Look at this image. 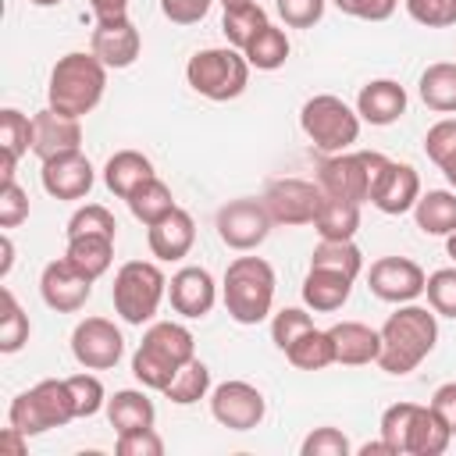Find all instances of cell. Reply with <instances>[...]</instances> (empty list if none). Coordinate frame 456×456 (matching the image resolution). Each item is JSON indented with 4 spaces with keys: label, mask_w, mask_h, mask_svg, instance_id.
<instances>
[{
    "label": "cell",
    "mask_w": 456,
    "mask_h": 456,
    "mask_svg": "<svg viewBox=\"0 0 456 456\" xmlns=\"http://www.w3.org/2000/svg\"><path fill=\"white\" fill-rule=\"evenodd\" d=\"M438 314L417 303H399L395 314H388V321L381 324V353H378V367L385 374H410L417 370L435 342H438Z\"/></svg>",
    "instance_id": "1"
},
{
    "label": "cell",
    "mask_w": 456,
    "mask_h": 456,
    "mask_svg": "<svg viewBox=\"0 0 456 456\" xmlns=\"http://www.w3.org/2000/svg\"><path fill=\"white\" fill-rule=\"evenodd\" d=\"M196 356V338L178 321H157L146 328L139 349L132 353V374L142 388L164 392L171 378Z\"/></svg>",
    "instance_id": "2"
},
{
    "label": "cell",
    "mask_w": 456,
    "mask_h": 456,
    "mask_svg": "<svg viewBox=\"0 0 456 456\" xmlns=\"http://www.w3.org/2000/svg\"><path fill=\"white\" fill-rule=\"evenodd\" d=\"M107 89V64L89 50H71L64 53L53 71H50V86H46V100L53 110L71 114V118H86Z\"/></svg>",
    "instance_id": "3"
},
{
    "label": "cell",
    "mask_w": 456,
    "mask_h": 456,
    "mask_svg": "<svg viewBox=\"0 0 456 456\" xmlns=\"http://www.w3.org/2000/svg\"><path fill=\"white\" fill-rule=\"evenodd\" d=\"M224 310L235 324H260L274 306V267L264 256H235L221 281Z\"/></svg>",
    "instance_id": "4"
},
{
    "label": "cell",
    "mask_w": 456,
    "mask_h": 456,
    "mask_svg": "<svg viewBox=\"0 0 456 456\" xmlns=\"http://www.w3.org/2000/svg\"><path fill=\"white\" fill-rule=\"evenodd\" d=\"M185 82L192 86V93H200L214 103H224V100L242 96V89L249 82V61L235 46H207L189 57Z\"/></svg>",
    "instance_id": "5"
},
{
    "label": "cell",
    "mask_w": 456,
    "mask_h": 456,
    "mask_svg": "<svg viewBox=\"0 0 456 456\" xmlns=\"http://www.w3.org/2000/svg\"><path fill=\"white\" fill-rule=\"evenodd\" d=\"M164 292H167V278L150 260H128V264H121L118 274H114V289H110L118 317L125 324H135V328H142L146 321H153V314L164 303Z\"/></svg>",
    "instance_id": "6"
},
{
    "label": "cell",
    "mask_w": 456,
    "mask_h": 456,
    "mask_svg": "<svg viewBox=\"0 0 456 456\" xmlns=\"http://www.w3.org/2000/svg\"><path fill=\"white\" fill-rule=\"evenodd\" d=\"M68 420H75V399L68 388V378H46L39 385H32L28 392L14 395L11 410H7V424H14L21 435H43L50 428H64Z\"/></svg>",
    "instance_id": "7"
},
{
    "label": "cell",
    "mask_w": 456,
    "mask_h": 456,
    "mask_svg": "<svg viewBox=\"0 0 456 456\" xmlns=\"http://www.w3.org/2000/svg\"><path fill=\"white\" fill-rule=\"evenodd\" d=\"M299 128L321 153H342L360 139V114L331 93H317L299 110Z\"/></svg>",
    "instance_id": "8"
},
{
    "label": "cell",
    "mask_w": 456,
    "mask_h": 456,
    "mask_svg": "<svg viewBox=\"0 0 456 456\" xmlns=\"http://www.w3.org/2000/svg\"><path fill=\"white\" fill-rule=\"evenodd\" d=\"M385 153L378 150H342V153H328L317 167V185L324 196H338V200H353V203H367L378 171L385 167Z\"/></svg>",
    "instance_id": "9"
},
{
    "label": "cell",
    "mask_w": 456,
    "mask_h": 456,
    "mask_svg": "<svg viewBox=\"0 0 456 456\" xmlns=\"http://www.w3.org/2000/svg\"><path fill=\"white\" fill-rule=\"evenodd\" d=\"M271 214L264 207V200H232L217 210V239L228 246V249H239V253H249L256 249L267 235H271Z\"/></svg>",
    "instance_id": "10"
},
{
    "label": "cell",
    "mask_w": 456,
    "mask_h": 456,
    "mask_svg": "<svg viewBox=\"0 0 456 456\" xmlns=\"http://www.w3.org/2000/svg\"><path fill=\"white\" fill-rule=\"evenodd\" d=\"M260 200L274 224H314L324 192L317 182H306V178H274L267 182Z\"/></svg>",
    "instance_id": "11"
},
{
    "label": "cell",
    "mask_w": 456,
    "mask_h": 456,
    "mask_svg": "<svg viewBox=\"0 0 456 456\" xmlns=\"http://www.w3.org/2000/svg\"><path fill=\"white\" fill-rule=\"evenodd\" d=\"M71 356L86 370H110L125 356V338L107 317H86L71 331Z\"/></svg>",
    "instance_id": "12"
},
{
    "label": "cell",
    "mask_w": 456,
    "mask_h": 456,
    "mask_svg": "<svg viewBox=\"0 0 456 456\" xmlns=\"http://www.w3.org/2000/svg\"><path fill=\"white\" fill-rule=\"evenodd\" d=\"M210 413L228 431H253L267 413V399L249 381H221L210 392Z\"/></svg>",
    "instance_id": "13"
},
{
    "label": "cell",
    "mask_w": 456,
    "mask_h": 456,
    "mask_svg": "<svg viewBox=\"0 0 456 456\" xmlns=\"http://www.w3.org/2000/svg\"><path fill=\"white\" fill-rule=\"evenodd\" d=\"M424 281H428V274L410 256H378L370 264V274H367L370 292L385 303H395V306L413 303L424 292Z\"/></svg>",
    "instance_id": "14"
},
{
    "label": "cell",
    "mask_w": 456,
    "mask_h": 456,
    "mask_svg": "<svg viewBox=\"0 0 456 456\" xmlns=\"http://www.w3.org/2000/svg\"><path fill=\"white\" fill-rule=\"evenodd\" d=\"M39 296L50 310L57 314H75L86 306V299L93 296V278L82 274L68 256L50 260L39 274Z\"/></svg>",
    "instance_id": "15"
},
{
    "label": "cell",
    "mask_w": 456,
    "mask_h": 456,
    "mask_svg": "<svg viewBox=\"0 0 456 456\" xmlns=\"http://www.w3.org/2000/svg\"><path fill=\"white\" fill-rule=\"evenodd\" d=\"M39 178L53 200H86L96 182V171L82 150H71V153H57V157L43 160Z\"/></svg>",
    "instance_id": "16"
},
{
    "label": "cell",
    "mask_w": 456,
    "mask_h": 456,
    "mask_svg": "<svg viewBox=\"0 0 456 456\" xmlns=\"http://www.w3.org/2000/svg\"><path fill=\"white\" fill-rule=\"evenodd\" d=\"M420 200V175L403 164V160H385V167L378 171L374 178V189H370V203L388 214V217H399L406 210H413Z\"/></svg>",
    "instance_id": "17"
},
{
    "label": "cell",
    "mask_w": 456,
    "mask_h": 456,
    "mask_svg": "<svg viewBox=\"0 0 456 456\" xmlns=\"http://www.w3.org/2000/svg\"><path fill=\"white\" fill-rule=\"evenodd\" d=\"M167 299H171V310L189 317V321H200L214 310L217 303V285H214V274L207 267H182L171 274L167 281Z\"/></svg>",
    "instance_id": "18"
},
{
    "label": "cell",
    "mask_w": 456,
    "mask_h": 456,
    "mask_svg": "<svg viewBox=\"0 0 456 456\" xmlns=\"http://www.w3.org/2000/svg\"><path fill=\"white\" fill-rule=\"evenodd\" d=\"M78 146H82V118L61 114L53 107H43L39 114H32V153L39 160L71 153Z\"/></svg>",
    "instance_id": "19"
},
{
    "label": "cell",
    "mask_w": 456,
    "mask_h": 456,
    "mask_svg": "<svg viewBox=\"0 0 456 456\" xmlns=\"http://www.w3.org/2000/svg\"><path fill=\"white\" fill-rule=\"evenodd\" d=\"M142 50V36L132 25V18H110V21H96L93 28V53L107 64V68H132L135 57Z\"/></svg>",
    "instance_id": "20"
},
{
    "label": "cell",
    "mask_w": 456,
    "mask_h": 456,
    "mask_svg": "<svg viewBox=\"0 0 456 456\" xmlns=\"http://www.w3.org/2000/svg\"><path fill=\"white\" fill-rule=\"evenodd\" d=\"M146 242H150V253L157 260H164V264L189 256V249L196 242V221H192V214L182 210V207H175L167 217H160L157 224H150Z\"/></svg>",
    "instance_id": "21"
},
{
    "label": "cell",
    "mask_w": 456,
    "mask_h": 456,
    "mask_svg": "<svg viewBox=\"0 0 456 456\" xmlns=\"http://www.w3.org/2000/svg\"><path fill=\"white\" fill-rule=\"evenodd\" d=\"M328 331H331V342H335V363H346V367L378 363L381 331H374L370 324H363V321H338Z\"/></svg>",
    "instance_id": "22"
},
{
    "label": "cell",
    "mask_w": 456,
    "mask_h": 456,
    "mask_svg": "<svg viewBox=\"0 0 456 456\" xmlns=\"http://www.w3.org/2000/svg\"><path fill=\"white\" fill-rule=\"evenodd\" d=\"M356 114L367 125H392L406 114V89L395 78H374L360 89Z\"/></svg>",
    "instance_id": "23"
},
{
    "label": "cell",
    "mask_w": 456,
    "mask_h": 456,
    "mask_svg": "<svg viewBox=\"0 0 456 456\" xmlns=\"http://www.w3.org/2000/svg\"><path fill=\"white\" fill-rule=\"evenodd\" d=\"M349 292H353V278L338 274V271H328V267H310L306 278H303V303L317 314L342 310Z\"/></svg>",
    "instance_id": "24"
},
{
    "label": "cell",
    "mask_w": 456,
    "mask_h": 456,
    "mask_svg": "<svg viewBox=\"0 0 456 456\" xmlns=\"http://www.w3.org/2000/svg\"><path fill=\"white\" fill-rule=\"evenodd\" d=\"M146 178H153V164H150V157L139 153V150H118V153L107 157V164H103V185H107L114 196H121V200H128Z\"/></svg>",
    "instance_id": "25"
},
{
    "label": "cell",
    "mask_w": 456,
    "mask_h": 456,
    "mask_svg": "<svg viewBox=\"0 0 456 456\" xmlns=\"http://www.w3.org/2000/svg\"><path fill=\"white\" fill-rule=\"evenodd\" d=\"M64 256H68L82 274H89V278L96 281V278H103V274L110 271V260H114V235H103V232L68 235Z\"/></svg>",
    "instance_id": "26"
},
{
    "label": "cell",
    "mask_w": 456,
    "mask_h": 456,
    "mask_svg": "<svg viewBox=\"0 0 456 456\" xmlns=\"http://www.w3.org/2000/svg\"><path fill=\"white\" fill-rule=\"evenodd\" d=\"M449 442H452V431L442 424V417L431 406L417 403L410 431H406V456H442Z\"/></svg>",
    "instance_id": "27"
},
{
    "label": "cell",
    "mask_w": 456,
    "mask_h": 456,
    "mask_svg": "<svg viewBox=\"0 0 456 456\" xmlns=\"http://www.w3.org/2000/svg\"><path fill=\"white\" fill-rule=\"evenodd\" d=\"M107 420L110 428L121 431H135V428H153L157 420V406L142 388H121L107 399Z\"/></svg>",
    "instance_id": "28"
},
{
    "label": "cell",
    "mask_w": 456,
    "mask_h": 456,
    "mask_svg": "<svg viewBox=\"0 0 456 456\" xmlns=\"http://www.w3.org/2000/svg\"><path fill=\"white\" fill-rule=\"evenodd\" d=\"M413 221L424 235H452L456 232V192L428 189L413 207Z\"/></svg>",
    "instance_id": "29"
},
{
    "label": "cell",
    "mask_w": 456,
    "mask_h": 456,
    "mask_svg": "<svg viewBox=\"0 0 456 456\" xmlns=\"http://www.w3.org/2000/svg\"><path fill=\"white\" fill-rule=\"evenodd\" d=\"M314 228L321 239H353L360 228V203L353 200H338V196H324L321 210L314 217Z\"/></svg>",
    "instance_id": "30"
},
{
    "label": "cell",
    "mask_w": 456,
    "mask_h": 456,
    "mask_svg": "<svg viewBox=\"0 0 456 456\" xmlns=\"http://www.w3.org/2000/svg\"><path fill=\"white\" fill-rule=\"evenodd\" d=\"M420 100L438 114H456V64L438 61L428 64L420 75Z\"/></svg>",
    "instance_id": "31"
},
{
    "label": "cell",
    "mask_w": 456,
    "mask_h": 456,
    "mask_svg": "<svg viewBox=\"0 0 456 456\" xmlns=\"http://www.w3.org/2000/svg\"><path fill=\"white\" fill-rule=\"evenodd\" d=\"M285 360H289L296 370H324V367H331V363H335L331 331L310 328L306 335H299V338L285 349Z\"/></svg>",
    "instance_id": "32"
},
{
    "label": "cell",
    "mask_w": 456,
    "mask_h": 456,
    "mask_svg": "<svg viewBox=\"0 0 456 456\" xmlns=\"http://www.w3.org/2000/svg\"><path fill=\"white\" fill-rule=\"evenodd\" d=\"M242 53H246L249 68H256V71H278V68L289 61L292 46H289L285 28H278V25H271V21H267V25L253 36V43H249Z\"/></svg>",
    "instance_id": "33"
},
{
    "label": "cell",
    "mask_w": 456,
    "mask_h": 456,
    "mask_svg": "<svg viewBox=\"0 0 456 456\" xmlns=\"http://www.w3.org/2000/svg\"><path fill=\"white\" fill-rule=\"evenodd\" d=\"M125 203H128L132 217H135V221H142L146 228H150V224H157L160 217H167V214L175 210V196H171V189H167L157 175H153V178H146V182H142V185H139Z\"/></svg>",
    "instance_id": "34"
},
{
    "label": "cell",
    "mask_w": 456,
    "mask_h": 456,
    "mask_svg": "<svg viewBox=\"0 0 456 456\" xmlns=\"http://www.w3.org/2000/svg\"><path fill=\"white\" fill-rule=\"evenodd\" d=\"M264 25H267V11L256 0L239 4V7H224V18H221V32H224L228 46H235V50H246Z\"/></svg>",
    "instance_id": "35"
},
{
    "label": "cell",
    "mask_w": 456,
    "mask_h": 456,
    "mask_svg": "<svg viewBox=\"0 0 456 456\" xmlns=\"http://www.w3.org/2000/svg\"><path fill=\"white\" fill-rule=\"evenodd\" d=\"M424 153H428V160H435L442 167V175L456 189V118H442V121H435L428 128Z\"/></svg>",
    "instance_id": "36"
},
{
    "label": "cell",
    "mask_w": 456,
    "mask_h": 456,
    "mask_svg": "<svg viewBox=\"0 0 456 456\" xmlns=\"http://www.w3.org/2000/svg\"><path fill=\"white\" fill-rule=\"evenodd\" d=\"M310 267H328L356 281V274L363 271V253L353 246V239H321V246L310 256Z\"/></svg>",
    "instance_id": "37"
},
{
    "label": "cell",
    "mask_w": 456,
    "mask_h": 456,
    "mask_svg": "<svg viewBox=\"0 0 456 456\" xmlns=\"http://www.w3.org/2000/svg\"><path fill=\"white\" fill-rule=\"evenodd\" d=\"M28 314L21 310V303L14 299V292L4 285L0 289V353H18L28 342Z\"/></svg>",
    "instance_id": "38"
},
{
    "label": "cell",
    "mask_w": 456,
    "mask_h": 456,
    "mask_svg": "<svg viewBox=\"0 0 456 456\" xmlns=\"http://www.w3.org/2000/svg\"><path fill=\"white\" fill-rule=\"evenodd\" d=\"M210 392V367L203 363V360H189L175 378H171V385L164 388V395L175 403V406H192V403H200L203 395Z\"/></svg>",
    "instance_id": "39"
},
{
    "label": "cell",
    "mask_w": 456,
    "mask_h": 456,
    "mask_svg": "<svg viewBox=\"0 0 456 456\" xmlns=\"http://www.w3.org/2000/svg\"><path fill=\"white\" fill-rule=\"evenodd\" d=\"M32 150V118H25L14 107L0 110V153L21 160Z\"/></svg>",
    "instance_id": "40"
},
{
    "label": "cell",
    "mask_w": 456,
    "mask_h": 456,
    "mask_svg": "<svg viewBox=\"0 0 456 456\" xmlns=\"http://www.w3.org/2000/svg\"><path fill=\"white\" fill-rule=\"evenodd\" d=\"M413 410L417 403H392L385 413H381V442L388 445L392 456H406V431H410V420H413Z\"/></svg>",
    "instance_id": "41"
},
{
    "label": "cell",
    "mask_w": 456,
    "mask_h": 456,
    "mask_svg": "<svg viewBox=\"0 0 456 456\" xmlns=\"http://www.w3.org/2000/svg\"><path fill=\"white\" fill-rule=\"evenodd\" d=\"M424 292H428V306L438 317H452L456 321V267L431 271L428 281H424Z\"/></svg>",
    "instance_id": "42"
},
{
    "label": "cell",
    "mask_w": 456,
    "mask_h": 456,
    "mask_svg": "<svg viewBox=\"0 0 456 456\" xmlns=\"http://www.w3.org/2000/svg\"><path fill=\"white\" fill-rule=\"evenodd\" d=\"M68 388L75 399V417H93L107 406V392H103V381L96 374H71Z\"/></svg>",
    "instance_id": "43"
},
{
    "label": "cell",
    "mask_w": 456,
    "mask_h": 456,
    "mask_svg": "<svg viewBox=\"0 0 456 456\" xmlns=\"http://www.w3.org/2000/svg\"><path fill=\"white\" fill-rule=\"evenodd\" d=\"M314 328V321H310V314L306 310H299V306H285V310H278L274 314V321H271V342L285 353L299 335H306Z\"/></svg>",
    "instance_id": "44"
},
{
    "label": "cell",
    "mask_w": 456,
    "mask_h": 456,
    "mask_svg": "<svg viewBox=\"0 0 456 456\" xmlns=\"http://www.w3.org/2000/svg\"><path fill=\"white\" fill-rule=\"evenodd\" d=\"M406 14L424 28H449L456 25V0H403Z\"/></svg>",
    "instance_id": "45"
},
{
    "label": "cell",
    "mask_w": 456,
    "mask_h": 456,
    "mask_svg": "<svg viewBox=\"0 0 456 456\" xmlns=\"http://www.w3.org/2000/svg\"><path fill=\"white\" fill-rule=\"evenodd\" d=\"M82 232H103V235H118V221L103 203H86L71 214L68 221V235H82Z\"/></svg>",
    "instance_id": "46"
},
{
    "label": "cell",
    "mask_w": 456,
    "mask_h": 456,
    "mask_svg": "<svg viewBox=\"0 0 456 456\" xmlns=\"http://www.w3.org/2000/svg\"><path fill=\"white\" fill-rule=\"evenodd\" d=\"M118 456H160L164 452V438L153 428H135V431H121L114 442Z\"/></svg>",
    "instance_id": "47"
},
{
    "label": "cell",
    "mask_w": 456,
    "mask_h": 456,
    "mask_svg": "<svg viewBox=\"0 0 456 456\" xmlns=\"http://www.w3.org/2000/svg\"><path fill=\"white\" fill-rule=\"evenodd\" d=\"M299 452L303 456H349V438L338 428H314L303 438Z\"/></svg>",
    "instance_id": "48"
},
{
    "label": "cell",
    "mask_w": 456,
    "mask_h": 456,
    "mask_svg": "<svg viewBox=\"0 0 456 456\" xmlns=\"http://www.w3.org/2000/svg\"><path fill=\"white\" fill-rule=\"evenodd\" d=\"M289 28H314L324 18V0H274Z\"/></svg>",
    "instance_id": "49"
},
{
    "label": "cell",
    "mask_w": 456,
    "mask_h": 456,
    "mask_svg": "<svg viewBox=\"0 0 456 456\" xmlns=\"http://www.w3.org/2000/svg\"><path fill=\"white\" fill-rule=\"evenodd\" d=\"M28 217V196L18 182H0V228H18Z\"/></svg>",
    "instance_id": "50"
},
{
    "label": "cell",
    "mask_w": 456,
    "mask_h": 456,
    "mask_svg": "<svg viewBox=\"0 0 456 456\" xmlns=\"http://www.w3.org/2000/svg\"><path fill=\"white\" fill-rule=\"evenodd\" d=\"M335 7L360 21H388L399 7V0H335Z\"/></svg>",
    "instance_id": "51"
},
{
    "label": "cell",
    "mask_w": 456,
    "mask_h": 456,
    "mask_svg": "<svg viewBox=\"0 0 456 456\" xmlns=\"http://www.w3.org/2000/svg\"><path fill=\"white\" fill-rule=\"evenodd\" d=\"M210 4H214V0H160V11H164V18L175 21V25H196V21L207 18Z\"/></svg>",
    "instance_id": "52"
},
{
    "label": "cell",
    "mask_w": 456,
    "mask_h": 456,
    "mask_svg": "<svg viewBox=\"0 0 456 456\" xmlns=\"http://www.w3.org/2000/svg\"><path fill=\"white\" fill-rule=\"evenodd\" d=\"M428 406H431V410L442 417V424H445V428L452 431V438H456V381H445V385H438Z\"/></svg>",
    "instance_id": "53"
},
{
    "label": "cell",
    "mask_w": 456,
    "mask_h": 456,
    "mask_svg": "<svg viewBox=\"0 0 456 456\" xmlns=\"http://www.w3.org/2000/svg\"><path fill=\"white\" fill-rule=\"evenodd\" d=\"M93 18L96 21H110V18H125L128 14V0H89Z\"/></svg>",
    "instance_id": "54"
},
{
    "label": "cell",
    "mask_w": 456,
    "mask_h": 456,
    "mask_svg": "<svg viewBox=\"0 0 456 456\" xmlns=\"http://www.w3.org/2000/svg\"><path fill=\"white\" fill-rule=\"evenodd\" d=\"M25 442H28V435H21L14 424H7L4 435H0V449H7V452H14V456H25V449H28Z\"/></svg>",
    "instance_id": "55"
},
{
    "label": "cell",
    "mask_w": 456,
    "mask_h": 456,
    "mask_svg": "<svg viewBox=\"0 0 456 456\" xmlns=\"http://www.w3.org/2000/svg\"><path fill=\"white\" fill-rule=\"evenodd\" d=\"M0 249H4V260H0V278H7V274H11V264H14V242H11V235H4V239H0Z\"/></svg>",
    "instance_id": "56"
},
{
    "label": "cell",
    "mask_w": 456,
    "mask_h": 456,
    "mask_svg": "<svg viewBox=\"0 0 456 456\" xmlns=\"http://www.w3.org/2000/svg\"><path fill=\"white\" fill-rule=\"evenodd\" d=\"M445 253L452 256V264H456V232L452 235H445Z\"/></svg>",
    "instance_id": "57"
},
{
    "label": "cell",
    "mask_w": 456,
    "mask_h": 456,
    "mask_svg": "<svg viewBox=\"0 0 456 456\" xmlns=\"http://www.w3.org/2000/svg\"><path fill=\"white\" fill-rule=\"evenodd\" d=\"M28 4H36V7H57L61 0H28Z\"/></svg>",
    "instance_id": "58"
},
{
    "label": "cell",
    "mask_w": 456,
    "mask_h": 456,
    "mask_svg": "<svg viewBox=\"0 0 456 456\" xmlns=\"http://www.w3.org/2000/svg\"><path fill=\"white\" fill-rule=\"evenodd\" d=\"M221 7H239V4H249V0H217Z\"/></svg>",
    "instance_id": "59"
}]
</instances>
